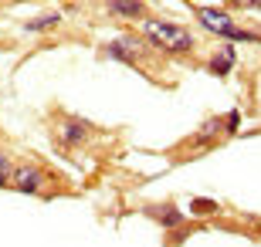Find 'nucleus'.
Segmentation results:
<instances>
[{
  "mask_svg": "<svg viewBox=\"0 0 261 247\" xmlns=\"http://www.w3.org/2000/svg\"><path fill=\"white\" fill-rule=\"evenodd\" d=\"M143 34L139 38L146 41V44H153V48L160 51H170V54H187V51H194V34L187 28H180V24H166V20H149L143 17Z\"/></svg>",
  "mask_w": 261,
  "mask_h": 247,
  "instance_id": "nucleus-1",
  "label": "nucleus"
},
{
  "mask_svg": "<svg viewBox=\"0 0 261 247\" xmlns=\"http://www.w3.org/2000/svg\"><path fill=\"white\" fill-rule=\"evenodd\" d=\"M102 54L112 58V61H122V65L143 68V58L149 54V48H146V41H143V38H136V34H126V38L109 41L106 48H102Z\"/></svg>",
  "mask_w": 261,
  "mask_h": 247,
  "instance_id": "nucleus-2",
  "label": "nucleus"
},
{
  "mask_svg": "<svg viewBox=\"0 0 261 247\" xmlns=\"http://www.w3.org/2000/svg\"><path fill=\"white\" fill-rule=\"evenodd\" d=\"M92 132H95V129H92V122L78 119V115H65V119H61V125L55 129V139H58V146H65V149H75V146H85Z\"/></svg>",
  "mask_w": 261,
  "mask_h": 247,
  "instance_id": "nucleus-3",
  "label": "nucleus"
},
{
  "mask_svg": "<svg viewBox=\"0 0 261 247\" xmlns=\"http://www.w3.org/2000/svg\"><path fill=\"white\" fill-rule=\"evenodd\" d=\"M10 183H14V190H17V193H28V197H34V193L44 190V170H41L38 162L14 166V173H10Z\"/></svg>",
  "mask_w": 261,
  "mask_h": 247,
  "instance_id": "nucleus-4",
  "label": "nucleus"
},
{
  "mask_svg": "<svg viewBox=\"0 0 261 247\" xmlns=\"http://www.w3.org/2000/svg\"><path fill=\"white\" fill-rule=\"evenodd\" d=\"M234 65H238V51H234V44H224L221 51H214L211 58H207V71L217 78H227L234 71Z\"/></svg>",
  "mask_w": 261,
  "mask_h": 247,
  "instance_id": "nucleus-5",
  "label": "nucleus"
},
{
  "mask_svg": "<svg viewBox=\"0 0 261 247\" xmlns=\"http://www.w3.org/2000/svg\"><path fill=\"white\" fill-rule=\"evenodd\" d=\"M106 10L116 14V17H133V20L146 17V4L143 0H106Z\"/></svg>",
  "mask_w": 261,
  "mask_h": 247,
  "instance_id": "nucleus-6",
  "label": "nucleus"
},
{
  "mask_svg": "<svg viewBox=\"0 0 261 247\" xmlns=\"http://www.w3.org/2000/svg\"><path fill=\"white\" fill-rule=\"evenodd\" d=\"M197 20H200L203 31H211V34H221V31L231 24V17H227L224 10H214V7H197Z\"/></svg>",
  "mask_w": 261,
  "mask_h": 247,
  "instance_id": "nucleus-7",
  "label": "nucleus"
},
{
  "mask_svg": "<svg viewBox=\"0 0 261 247\" xmlns=\"http://www.w3.org/2000/svg\"><path fill=\"white\" fill-rule=\"evenodd\" d=\"M217 38H224L227 44H258L261 41V31H251V28H238V24H227V28L217 34Z\"/></svg>",
  "mask_w": 261,
  "mask_h": 247,
  "instance_id": "nucleus-8",
  "label": "nucleus"
},
{
  "mask_svg": "<svg viewBox=\"0 0 261 247\" xmlns=\"http://www.w3.org/2000/svg\"><path fill=\"white\" fill-rule=\"evenodd\" d=\"M221 135H224V119H207V122L200 125V132L190 135V143L207 146V143H214V139H221Z\"/></svg>",
  "mask_w": 261,
  "mask_h": 247,
  "instance_id": "nucleus-9",
  "label": "nucleus"
},
{
  "mask_svg": "<svg viewBox=\"0 0 261 247\" xmlns=\"http://www.w3.org/2000/svg\"><path fill=\"white\" fill-rule=\"evenodd\" d=\"M146 213H149V217H156V224H160V227H180V224H184V217H180V210H176L173 203H163V207H149Z\"/></svg>",
  "mask_w": 261,
  "mask_h": 247,
  "instance_id": "nucleus-10",
  "label": "nucleus"
},
{
  "mask_svg": "<svg viewBox=\"0 0 261 247\" xmlns=\"http://www.w3.org/2000/svg\"><path fill=\"white\" fill-rule=\"evenodd\" d=\"M58 24H61V14H41V17L28 20L24 31H28V34H41V31H51V28H58Z\"/></svg>",
  "mask_w": 261,
  "mask_h": 247,
  "instance_id": "nucleus-11",
  "label": "nucleus"
},
{
  "mask_svg": "<svg viewBox=\"0 0 261 247\" xmlns=\"http://www.w3.org/2000/svg\"><path fill=\"white\" fill-rule=\"evenodd\" d=\"M10 173H14V166H10V159H7V152H0V190L10 183Z\"/></svg>",
  "mask_w": 261,
  "mask_h": 247,
  "instance_id": "nucleus-12",
  "label": "nucleus"
},
{
  "mask_svg": "<svg viewBox=\"0 0 261 247\" xmlns=\"http://www.w3.org/2000/svg\"><path fill=\"white\" fill-rule=\"evenodd\" d=\"M238 125H241V112H227V122H224V132L231 135L238 132Z\"/></svg>",
  "mask_w": 261,
  "mask_h": 247,
  "instance_id": "nucleus-13",
  "label": "nucleus"
},
{
  "mask_svg": "<svg viewBox=\"0 0 261 247\" xmlns=\"http://www.w3.org/2000/svg\"><path fill=\"white\" fill-rule=\"evenodd\" d=\"M214 210H217L214 200H194V213H214Z\"/></svg>",
  "mask_w": 261,
  "mask_h": 247,
  "instance_id": "nucleus-14",
  "label": "nucleus"
},
{
  "mask_svg": "<svg viewBox=\"0 0 261 247\" xmlns=\"http://www.w3.org/2000/svg\"><path fill=\"white\" fill-rule=\"evenodd\" d=\"M231 4L241 10H261V0H231Z\"/></svg>",
  "mask_w": 261,
  "mask_h": 247,
  "instance_id": "nucleus-15",
  "label": "nucleus"
}]
</instances>
